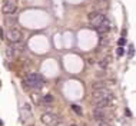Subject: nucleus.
Masks as SVG:
<instances>
[{
	"label": "nucleus",
	"instance_id": "nucleus-1",
	"mask_svg": "<svg viewBox=\"0 0 136 126\" xmlns=\"http://www.w3.org/2000/svg\"><path fill=\"white\" fill-rule=\"evenodd\" d=\"M26 85L29 87H33V89H42L45 85V79L37 73H30L26 77Z\"/></svg>",
	"mask_w": 136,
	"mask_h": 126
},
{
	"label": "nucleus",
	"instance_id": "nucleus-2",
	"mask_svg": "<svg viewBox=\"0 0 136 126\" xmlns=\"http://www.w3.org/2000/svg\"><path fill=\"white\" fill-rule=\"evenodd\" d=\"M103 99H113V95L109 92L108 87H103V89H95L93 90V103L103 100Z\"/></svg>",
	"mask_w": 136,
	"mask_h": 126
},
{
	"label": "nucleus",
	"instance_id": "nucleus-3",
	"mask_svg": "<svg viewBox=\"0 0 136 126\" xmlns=\"http://www.w3.org/2000/svg\"><path fill=\"white\" fill-rule=\"evenodd\" d=\"M93 116H95V119H97V120H109V119L113 118V112L109 110L108 108H103V109L95 108V110H93Z\"/></svg>",
	"mask_w": 136,
	"mask_h": 126
},
{
	"label": "nucleus",
	"instance_id": "nucleus-4",
	"mask_svg": "<svg viewBox=\"0 0 136 126\" xmlns=\"http://www.w3.org/2000/svg\"><path fill=\"white\" fill-rule=\"evenodd\" d=\"M42 122L47 126H57L62 122V118L56 113H50V112H49V113H45L42 116Z\"/></svg>",
	"mask_w": 136,
	"mask_h": 126
},
{
	"label": "nucleus",
	"instance_id": "nucleus-5",
	"mask_svg": "<svg viewBox=\"0 0 136 126\" xmlns=\"http://www.w3.org/2000/svg\"><path fill=\"white\" fill-rule=\"evenodd\" d=\"M97 33L99 34H105V33H109L110 32V22H109V19H105L99 26L96 27Z\"/></svg>",
	"mask_w": 136,
	"mask_h": 126
},
{
	"label": "nucleus",
	"instance_id": "nucleus-6",
	"mask_svg": "<svg viewBox=\"0 0 136 126\" xmlns=\"http://www.w3.org/2000/svg\"><path fill=\"white\" fill-rule=\"evenodd\" d=\"M7 37H9L10 42H20L22 33H20V30H17V29H10V30L7 32Z\"/></svg>",
	"mask_w": 136,
	"mask_h": 126
},
{
	"label": "nucleus",
	"instance_id": "nucleus-7",
	"mask_svg": "<svg viewBox=\"0 0 136 126\" xmlns=\"http://www.w3.org/2000/svg\"><path fill=\"white\" fill-rule=\"evenodd\" d=\"M17 9V4L16 3H13V1H4V4H3V13L6 14H13Z\"/></svg>",
	"mask_w": 136,
	"mask_h": 126
},
{
	"label": "nucleus",
	"instance_id": "nucleus-8",
	"mask_svg": "<svg viewBox=\"0 0 136 126\" xmlns=\"http://www.w3.org/2000/svg\"><path fill=\"white\" fill-rule=\"evenodd\" d=\"M10 49H11V52H13V55H17V53H20V52L24 49V45H23L22 42H11Z\"/></svg>",
	"mask_w": 136,
	"mask_h": 126
},
{
	"label": "nucleus",
	"instance_id": "nucleus-9",
	"mask_svg": "<svg viewBox=\"0 0 136 126\" xmlns=\"http://www.w3.org/2000/svg\"><path fill=\"white\" fill-rule=\"evenodd\" d=\"M112 103V99H103V100H99V102L95 103V108H99V109H103V108H109Z\"/></svg>",
	"mask_w": 136,
	"mask_h": 126
},
{
	"label": "nucleus",
	"instance_id": "nucleus-10",
	"mask_svg": "<svg viewBox=\"0 0 136 126\" xmlns=\"http://www.w3.org/2000/svg\"><path fill=\"white\" fill-rule=\"evenodd\" d=\"M105 19H106V17H105V14H102V13H97V16L95 17V19H93L90 23L93 24V26H95V29H96L97 26H99V24H100V23L105 20Z\"/></svg>",
	"mask_w": 136,
	"mask_h": 126
},
{
	"label": "nucleus",
	"instance_id": "nucleus-11",
	"mask_svg": "<svg viewBox=\"0 0 136 126\" xmlns=\"http://www.w3.org/2000/svg\"><path fill=\"white\" fill-rule=\"evenodd\" d=\"M109 1H110V0H95V4H96L99 9H108Z\"/></svg>",
	"mask_w": 136,
	"mask_h": 126
},
{
	"label": "nucleus",
	"instance_id": "nucleus-12",
	"mask_svg": "<svg viewBox=\"0 0 136 126\" xmlns=\"http://www.w3.org/2000/svg\"><path fill=\"white\" fill-rule=\"evenodd\" d=\"M53 100H55V97L52 96V95H46V96L43 97V103H46V105H50V103H53Z\"/></svg>",
	"mask_w": 136,
	"mask_h": 126
},
{
	"label": "nucleus",
	"instance_id": "nucleus-13",
	"mask_svg": "<svg viewBox=\"0 0 136 126\" xmlns=\"http://www.w3.org/2000/svg\"><path fill=\"white\" fill-rule=\"evenodd\" d=\"M108 62H110V57H106V59H105V60H100V62H99V64H100V67H106V66H108Z\"/></svg>",
	"mask_w": 136,
	"mask_h": 126
},
{
	"label": "nucleus",
	"instance_id": "nucleus-14",
	"mask_svg": "<svg viewBox=\"0 0 136 126\" xmlns=\"http://www.w3.org/2000/svg\"><path fill=\"white\" fill-rule=\"evenodd\" d=\"M97 13H99V11H90V13H89V16H87V19H89V22H92V20H93V19H95V17L97 16Z\"/></svg>",
	"mask_w": 136,
	"mask_h": 126
},
{
	"label": "nucleus",
	"instance_id": "nucleus-15",
	"mask_svg": "<svg viewBox=\"0 0 136 126\" xmlns=\"http://www.w3.org/2000/svg\"><path fill=\"white\" fill-rule=\"evenodd\" d=\"M72 109H73L77 115H82V108H80V106H77V105H72Z\"/></svg>",
	"mask_w": 136,
	"mask_h": 126
},
{
	"label": "nucleus",
	"instance_id": "nucleus-16",
	"mask_svg": "<svg viewBox=\"0 0 136 126\" xmlns=\"http://www.w3.org/2000/svg\"><path fill=\"white\" fill-rule=\"evenodd\" d=\"M118 45H119V46H125V45H126L125 37H122V39H119V40H118Z\"/></svg>",
	"mask_w": 136,
	"mask_h": 126
},
{
	"label": "nucleus",
	"instance_id": "nucleus-17",
	"mask_svg": "<svg viewBox=\"0 0 136 126\" xmlns=\"http://www.w3.org/2000/svg\"><path fill=\"white\" fill-rule=\"evenodd\" d=\"M99 126H112L109 122H106V120H100V123H99Z\"/></svg>",
	"mask_w": 136,
	"mask_h": 126
},
{
	"label": "nucleus",
	"instance_id": "nucleus-18",
	"mask_svg": "<svg viewBox=\"0 0 136 126\" xmlns=\"http://www.w3.org/2000/svg\"><path fill=\"white\" fill-rule=\"evenodd\" d=\"M123 55H125V50L119 46V49H118V56H123Z\"/></svg>",
	"mask_w": 136,
	"mask_h": 126
},
{
	"label": "nucleus",
	"instance_id": "nucleus-19",
	"mask_svg": "<svg viewBox=\"0 0 136 126\" xmlns=\"http://www.w3.org/2000/svg\"><path fill=\"white\" fill-rule=\"evenodd\" d=\"M129 55H131V56H133V55H135V47H133V45L129 47Z\"/></svg>",
	"mask_w": 136,
	"mask_h": 126
},
{
	"label": "nucleus",
	"instance_id": "nucleus-20",
	"mask_svg": "<svg viewBox=\"0 0 136 126\" xmlns=\"http://www.w3.org/2000/svg\"><path fill=\"white\" fill-rule=\"evenodd\" d=\"M33 99H34V103H36V105H39V103H40L39 96H37V95H33Z\"/></svg>",
	"mask_w": 136,
	"mask_h": 126
},
{
	"label": "nucleus",
	"instance_id": "nucleus-21",
	"mask_svg": "<svg viewBox=\"0 0 136 126\" xmlns=\"http://www.w3.org/2000/svg\"><path fill=\"white\" fill-rule=\"evenodd\" d=\"M6 22H7V24H14L16 20H10V19H9V20H6Z\"/></svg>",
	"mask_w": 136,
	"mask_h": 126
},
{
	"label": "nucleus",
	"instance_id": "nucleus-22",
	"mask_svg": "<svg viewBox=\"0 0 136 126\" xmlns=\"http://www.w3.org/2000/svg\"><path fill=\"white\" fill-rule=\"evenodd\" d=\"M0 126H3V120L0 119Z\"/></svg>",
	"mask_w": 136,
	"mask_h": 126
},
{
	"label": "nucleus",
	"instance_id": "nucleus-23",
	"mask_svg": "<svg viewBox=\"0 0 136 126\" xmlns=\"http://www.w3.org/2000/svg\"><path fill=\"white\" fill-rule=\"evenodd\" d=\"M70 126H76V125H70Z\"/></svg>",
	"mask_w": 136,
	"mask_h": 126
}]
</instances>
